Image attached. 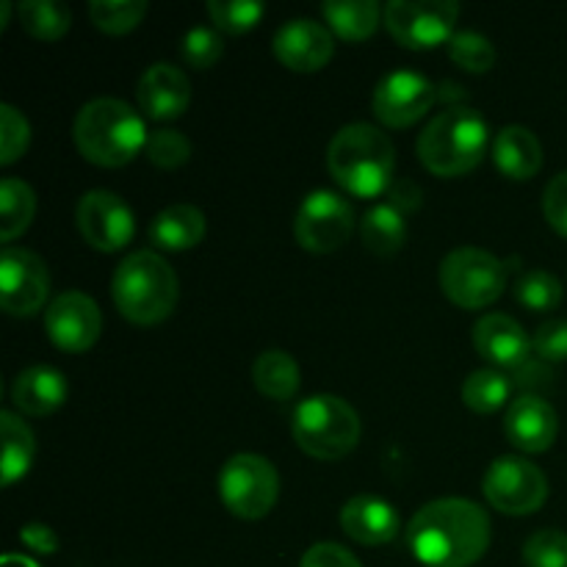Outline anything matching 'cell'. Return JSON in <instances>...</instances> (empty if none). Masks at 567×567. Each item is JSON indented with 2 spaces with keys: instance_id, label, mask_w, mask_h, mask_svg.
Instances as JSON below:
<instances>
[{
  "instance_id": "obj_1",
  "label": "cell",
  "mask_w": 567,
  "mask_h": 567,
  "mask_svg": "<svg viewBox=\"0 0 567 567\" xmlns=\"http://www.w3.org/2000/svg\"><path fill=\"white\" fill-rule=\"evenodd\" d=\"M413 557L426 567H471L491 546L487 513L465 498H437L408 524Z\"/></svg>"
},
{
  "instance_id": "obj_2",
  "label": "cell",
  "mask_w": 567,
  "mask_h": 567,
  "mask_svg": "<svg viewBox=\"0 0 567 567\" xmlns=\"http://www.w3.org/2000/svg\"><path fill=\"white\" fill-rule=\"evenodd\" d=\"M327 169L343 192L354 197H380L393 186L396 150L380 127L352 122L332 136L327 147Z\"/></svg>"
},
{
  "instance_id": "obj_3",
  "label": "cell",
  "mask_w": 567,
  "mask_h": 567,
  "mask_svg": "<svg viewBox=\"0 0 567 567\" xmlns=\"http://www.w3.org/2000/svg\"><path fill=\"white\" fill-rule=\"evenodd\" d=\"M78 150L86 161L97 166H125L147 147L150 136L144 120L116 97H97L83 105L72 127Z\"/></svg>"
},
{
  "instance_id": "obj_4",
  "label": "cell",
  "mask_w": 567,
  "mask_h": 567,
  "mask_svg": "<svg viewBox=\"0 0 567 567\" xmlns=\"http://www.w3.org/2000/svg\"><path fill=\"white\" fill-rule=\"evenodd\" d=\"M177 293H181V286H177L175 269L153 249L127 255L116 266L114 280H111L116 310L138 327L161 324L169 319L177 305Z\"/></svg>"
},
{
  "instance_id": "obj_5",
  "label": "cell",
  "mask_w": 567,
  "mask_h": 567,
  "mask_svg": "<svg viewBox=\"0 0 567 567\" xmlns=\"http://www.w3.org/2000/svg\"><path fill=\"white\" fill-rule=\"evenodd\" d=\"M487 142L491 131L480 111L454 105L424 127L419 136V158L432 175L460 177L482 164Z\"/></svg>"
},
{
  "instance_id": "obj_6",
  "label": "cell",
  "mask_w": 567,
  "mask_h": 567,
  "mask_svg": "<svg viewBox=\"0 0 567 567\" xmlns=\"http://www.w3.org/2000/svg\"><path fill=\"white\" fill-rule=\"evenodd\" d=\"M293 441L313 460H343L360 441V419L349 402L330 393L305 399L293 413Z\"/></svg>"
},
{
  "instance_id": "obj_7",
  "label": "cell",
  "mask_w": 567,
  "mask_h": 567,
  "mask_svg": "<svg viewBox=\"0 0 567 567\" xmlns=\"http://www.w3.org/2000/svg\"><path fill=\"white\" fill-rule=\"evenodd\" d=\"M441 288L457 308H487L507 288V266L487 249L460 247L443 258Z\"/></svg>"
},
{
  "instance_id": "obj_8",
  "label": "cell",
  "mask_w": 567,
  "mask_h": 567,
  "mask_svg": "<svg viewBox=\"0 0 567 567\" xmlns=\"http://www.w3.org/2000/svg\"><path fill=\"white\" fill-rule=\"evenodd\" d=\"M280 476L260 454H236L219 474V498L236 518L260 520L275 509Z\"/></svg>"
},
{
  "instance_id": "obj_9",
  "label": "cell",
  "mask_w": 567,
  "mask_h": 567,
  "mask_svg": "<svg viewBox=\"0 0 567 567\" xmlns=\"http://www.w3.org/2000/svg\"><path fill=\"white\" fill-rule=\"evenodd\" d=\"M457 17L460 6L452 0H391L382 20L399 44L410 50H432L452 42Z\"/></svg>"
},
{
  "instance_id": "obj_10",
  "label": "cell",
  "mask_w": 567,
  "mask_h": 567,
  "mask_svg": "<svg viewBox=\"0 0 567 567\" xmlns=\"http://www.w3.org/2000/svg\"><path fill=\"white\" fill-rule=\"evenodd\" d=\"M354 230V210L347 197L336 192L308 194L293 219V236L308 252L327 255L341 249Z\"/></svg>"
},
{
  "instance_id": "obj_11",
  "label": "cell",
  "mask_w": 567,
  "mask_h": 567,
  "mask_svg": "<svg viewBox=\"0 0 567 567\" xmlns=\"http://www.w3.org/2000/svg\"><path fill=\"white\" fill-rule=\"evenodd\" d=\"M485 498L504 515H532L546 504L548 480L524 457H498L482 482Z\"/></svg>"
},
{
  "instance_id": "obj_12",
  "label": "cell",
  "mask_w": 567,
  "mask_h": 567,
  "mask_svg": "<svg viewBox=\"0 0 567 567\" xmlns=\"http://www.w3.org/2000/svg\"><path fill=\"white\" fill-rule=\"evenodd\" d=\"M50 291L48 266L39 255L6 247L0 255V305L9 316H37Z\"/></svg>"
},
{
  "instance_id": "obj_13",
  "label": "cell",
  "mask_w": 567,
  "mask_h": 567,
  "mask_svg": "<svg viewBox=\"0 0 567 567\" xmlns=\"http://www.w3.org/2000/svg\"><path fill=\"white\" fill-rule=\"evenodd\" d=\"M437 86L413 70H396L382 78L371 97L374 116L388 127H410L435 105Z\"/></svg>"
},
{
  "instance_id": "obj_14",
  "label": "cell",
  "mask_w": 567,
  "mask_h": 567,
  "mask_svg": "<svg viewBox=\"0 0 567 567\" xmlns=\"http://www.w3.org/2000/svg\"><path fill=\"white\" fill-rule=\"evenodd\" d=\"M75 221L89 247L100 252H116L136 233V216L127 208L125 199L103 188L83 194L75 208Z\"/></svg>"
},
{
  "instance_id": "obj_15",
  "label": "cell",
  "mask_w": 567,
  "mask_h": 567,
  "mask_svg": "<svg viewBox=\"0 0 567 567\" xmlns=\"http://www.w3.org/2000/svg\"><path fill=\"white\" fill-rule=\"evenodd\" d=\"M44 330L61 352L81 354L97 343L103 316L97 302L81 291H64L44 310Z\"/></svg>"
},
{
  "instance_id": "obj_16",
  "label": "cell",
  "mask_w": 567,
  "mask_h": 567,
  "mask_svg": "<svg viewBox=\"0 0 567 567\" xmlns=\"http://www.w3.org/2000/svg\"><path fill=\"white\" fill-rule=\"evenodd\" d=\"M332 53H336L332 31L316 20L297 17L275 33L277 61L293 72H319L332 59Z\"/></svg>"
},
{
  "instance_id": "obj_17",
  "label": "cell",
  "mask_w": 567,
  "mask_h": 567,
  "mask_svg": "<svg viewBox=\"0 0 567 567\" xmlns=\"http://www.w3.org/2000/svg\"><path fill=\"white\" fill-rule=\"evenodd\" d=\"M504 432H507L509 443L518 452L526 454H543L554 446L559 432L557 410L540 399L537 393H526V396L515 399L507 410V421H504Z\"/></svg>"
},
{
  "instance_id": "obj_18",
  "label": "cell",
  "mask_w": 567,
  "mask_h": 567,
  "mask_svg": "<svg viewBox=\"0 0 567 567\" xmlns=\"http://www.w3.org/2000/svg\"><path fill=\"white\" fill-rule=\"evenodd\" d=\"M138 109L150 116V120L169 122L186 114L188 103H192V83H188L186 72L175 64H153L142 75L136 89Z\"/></svg>"
},
{
  "instance_id": "obj_19",
  "label": "cell",
  "mask_w": 567,
  "mask_h": 567,
  "mask_svg": "<svg viewBox=\"0 0 567 567\" xmlns=\"http://www.w3.org/2000/svg\"><path fill=\"white\" fill-rule=\"evenodd\" d=\"M476 352L502 369H520L529 363L532 338L507 313H487L474 327Z\"/></svg>"
},
{
  "instance_id": "obj_20",
  "label": "cell",
  "mask_w": 567,
  "mask_h": 567,
  "mask_svg": "<svg viewBox=\"0 0 567 567\" xmlns=\"http://www.w3.org/2000/svg\"><path fill=\"white\" fill-rule=\"evenodd\" d=\"M341 526L360 546H385L396 540L402 524H399L396 509L385 498L354 496L343 504Z\"/></svg>"
},
{
  "instance_id": "obj_21",
  "label": "cell",
  "mask_w": 567,
  "mask_h": 567,
  "mask_svg": "<svg viewBox=\"0 0 567 567\" xmlns=\"http://www.w3.org/2000/svg\"><path fill=\"white\" fill-rule=\"evenodd\" d=\"M66 393H70V385H66L64 374L53 365H31V369L20 371L14 385H11L14 408L20 413L33 415V419L55 413L66 402Z\"/></svg>"
},
{
  "instance_id": "obj_22",
  "label": "cell",
  "mask_w": 567,
  "mask_h": 567,
  "mask_svg": "<svg viewBox=\"0 0 567 567\" xmlns=\"http://www.w3.org/2000/svg\"><path fill=\"white\" fill-rule=\"evenodd\" d=\"M205 238V214L197 205L175 203L150 225V241L166 252H186Z\"/></svg>"
},
{
  "instance_id": "obj_23",
  "label": "cell",
  "mask_w": 567,
  "mask_h": 567,
  "mask_svg": "<svg viewBox=\"0 0 567 567\" xmlns=\"http://www.w3.org/2000/svg\"><path fill=\"white\" fill-rule=\"evenodd\" d=\"M496 166L513 181H529L543 166V147L535 133L524 125H507L493 142Z\"/></svg>"
},
{
  "instance_id": "obj_24",
  "label": "cell",
  "mask_w": 567,
  "mask_h": 567,
  "mask_svg": "<svg viewBox=\"0 0 567 567\" xmlns=\"http://www.w3.org/2000/svg\"><path fill=\"white\" fill-rule=\"evenodd\" d=\"M330 31L341 37L343 42H365L380 25L385 11L374 0H330L321 6Z\"/></svg>"
},
{
  "instance_id": "obj_25",
  "label": "cell",
  "mask_w": 567,
  "mask_h": 567,
  "mask_svg": "<svg viewBox=\"0 0 567 567\" xmlns=\"http://www.w3.org/2000/svg\"><path fill=\"white\" fill-rule=\"evenodd\" d=\"M252 380L255 388L275 402H288L297 396L299 385H302L297 360L282 349H269V352L258 354L252 365Z\"/></svg>"
},
{
  "instance_id": "obj_26",
  "label": "cell",
  "mask_w": 567,
  "mask_h": 567,
  "mask_svg": "<svg viewBox=\"0 0 567 567\" xmlns=\"http://www.w3.org/2000/svg\"><path fill=\"white\" fill-rule=\"evenodd\" d=\"M360 238H363L365 249L382 258H391L399 249L404 247V238H408V221L399 208H393L391 203H380L363 216L360 221Z\"/></svg>"
},
{
  "instance_id": "obj_27",
  "label": "cell",
  "mask_w": 567,
  "mask_h": 567,
  "mask_svg": "<svg viewBox=\"0 0 567 567\" xmlns=\"http://www.w3.org/2000/svg\"><path fill=\"white\" fill-rule=\"evenodd\" d=\"M0 432H3V465H0V471H3V487H11L31 468L37 441H33L31 426L9 410L0 413Z\"/></svg>"
},
{
  "instance_id": "obj_28",
  "label": "cell",
  "mask_w": 567,
  "mask_h": 567,
  "mask_svg": "<svg viewBox=\"0 0 567 567\" xmlns=\"http://www.w3.org/2000/svg\"><path fill=\"white\" fill-rule=\"evenodd\" d=\"M33 214H37V197H33L31 186L17 177H3L0 183V238L11 244L17 236H22L31 227Z\"/></svg>"
},
{
  "instance_id": "obj_29",
  "label": "cell",
  "mask_w": 567,
  "mask_h": 567,
  "mask_svg": "<svg viewBox=\"0 0 567 567\" xmlns=\"http://www.w3.org/2000/svg\"><path fill=\"white\" fill-rule=\"evenodd\" d=\"M20 25L39 42H55L70 31V9L55 0H25L17 6Z\"/></svg>"
},
{
  "instance_id": "obj_30",
  "label": "cell",
  "mask_w": 567,
  "mask_h": 567,
  "mask_svg": "<svg viewBox=\"0 0 567 567\" xmlns=\"http://www.w3.org/2000/svg\"><path fill=\"white\" fill-rule=\"evenodd\" d=\"M509 396V380L496 369H480L465 380L463 385V402L474 413H496L498 408L507 404Z\"/></svg>"
},
{
  "instance_id": "obj_31",
  "label": "cell",
  "mask_w": 567,
  "mask_h": 567,
  "mask_svg": "<svg viewBox=\"0 0 567 567\" xmlns=\"http://www.w3.org/2000/svg\"><path fill=\"white\" fill-rule=\"evenodd\" d=\"M144 14H147L144 0H94L89 3V17L94 25L114 37L133 31L144 20Z\"/></svg>"
},
{
  "instance_id": "obj_32",
  "label": "cell",
  "mask_w": 567,
  "mask_h": 567,
  "mask_svg": "<svg viewBox=\"0 0 567 567\" xmlns=\"http://www.w3.org/2000/svg\"><path fill=\"white\" fill-rule=\"evenodd\" d=\"M515 297H518L524 308L535 310V313H548V310H554L563 302V282L543 269L526 271L515 282Z\"/></svg>"
},
{
  "instance_id": "obj_33",
  "label": "cell",
  "mask_w": 567,
  "mask_h": 567,
  "mask_svg": "<svg viewBox=\"0 0 567 567\" xmlns=\"http://www.w3.org/2000/svg\"><path fill=\"white\" fill-rule=\"evenodd\" d=\"M449 55L465 72H487L496 64V48H493L491 39L476 31L454 33L452 42H449Z\"/></svg>"
},
{
  "instance_id": "obj_34",
  "label": "cell",
  "mask_w": 567,
  "mask_h": 567,
  "mask_svg": "<svg viewBox=\"0 0 567 567\" xmlns=\"http://www.w3.org/2000/svg\"><path fill=\"white\" fill-rule=\"evenodd\" d=\"M208 14L219 31L247 33L266 14V6L258 0H210Z\"/></svg>"
},
{
  "instance_id": "obj_35",
  "label": "cell",
  "mask_w": 567,
  "mask_h": 567,
  "mask_svg": "<svg viewBox=\"0 0 567 567\" xmlns=\"http://www.w3.org/2000/svg\"><path fill=\"white\" fill-rule=\"evenodd\" d=\"M526 567H567V535L559 529H540L524 543Z\"/></svg>"
},
{
  "instance_id": "obj_36",
  "label": "cell",
  "mask_w": 567,
  "mask_h": 567,
  "mask_svg": "<svg viewBox=\"0 0 567 567\" xmlns=\"http://www.w3.org/2000/svg\"><path fill=\"white\" fill-rule=\"evenodd\" d=\"M28 142H31V127L25 116L14 105H0V164H14L28 150Z\"/></svg>"
},
{
  "instance_id": "obj_37",
  "label": "cell",
  "mask_w": 567,
  "mask_h": 567,
  "mask_svg": "<svg viewBox=\"0 0 567 567\" xmlns=\"http://www.w3.org/2000/svg\"><path fill=\"white\" fill-rule=\"evenodd\" d=\"M147 158L158 169H181L188 158H192V142L183 136L181 131H155L147 142Z\"/></svg>"
},
{
  "instance_id": "obj_38",
  "label": "cell",
  "mask_w": 567,
  "mask_h": 567,
  "mask_svg": "<svg viewBox=\"0 0 567 567\" xmlns=\"http://www.w3.org/2000/svg\"><path fill=\"white\" fill-rule=\"evenodd\" d=\"M181 53H183V61H186V64H192L194 70H208V66H214L216 61L221 59V53H225V44H221L219 31L197 25V28H192L186 37H183Z\"/></svg>"
},
{
  "instance_id": "obj_39",
  "label": "cell",
  "mask_w": 567,
  "mask_h": 567,
  "mask_svg": "<svg viewBox=\"0 0 567 567\" xmlns=\"http://www.w3.org/2000/svg\"><path fill=\"white\" fill-rule=\"evenodd\" d=\"M532 349L543 363H565L567 360V321L554 319L537 327Z\"/></svg>"
},
{
  "instance_id": "obj_40",
  "label": "cell",
  "mask_w": 567,
  "mask_h": 567,
  "mask_svg": "<svg viewBox=\"0 0 567 567\" xmlns=\"http://www.w3.org/2000/svg\"><path fill=\"white\" fill-rule=\"evenodd\" d=\"M543 214L548 225L567 238V172L554 177L543 192Z\"/></svg>"
},
{
  "instance_id": "obj_41",
  "label": "cell",
  "mask_w": 567,
  "mask_h": 567,
  "mask_svg": "<svg viewBox=\"0 0 567 567\" xmlns=\"http://www.w3.org/2000/svg\"><path fill=\"white\" fill-rule=\"evenodd\" d=\"M299 567H363L352 551H347L338 543H316L308 548Z\"/></svg>"
},
{
  "instance_id": "obj_42",
  "label": "cell",
  "mask_w": 567,
  "mask_h": 567,
  "mask_svg": "<svg viewBox=\"0 0 567 567\" xmlns=\"http://www.w3.org/2000/svg\"><path fill=\"white\" fill-rule=\"evenodd\" d=\"M20 540L25 543V546L31 548V551L44 554V557H48V554L59 551V537H55V532L50 529V526H44V524L22 526V529H20Z\"/></svg>"
},
{
  "instance_id": "obj_43",
  "label": "cell",
  "mask_w": 567,
  "mask_h": 567,
  "mask_svg": "<svg viewBox=\"0 0 567 567\" xmlns=\"http://www.w3.org/2000/svg\"><path fill=\"white\" fill-rule=\"evenodd\" d=\"M388 194H391V199H388V203H391L393 208L402 210V214H410V210H415L421 205V192L408 181L393 183V186L388 188Z\"/></svg>"
},
{
  "instance_id": "obj_44",
  "label": "cell",
  "mask_w": 567,
  "mask_h": 567,
  "mask_svg": "<svg viewBox=\"0 0 567 567\" xmlns=\"http://www.w3.org/2000/svg\"><path fill=\"white\" fill-rule=\"evenodd\" d=\"M0 567H39L33 559L22 557V554H6L3 563H0Z\"/></svg>"
}]
</instances>
